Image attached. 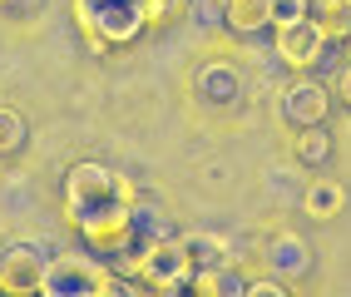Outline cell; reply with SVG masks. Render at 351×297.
Returning <instances> with one entry per match:
<instances>
[{
	"mask_svg": "<svg viewBox=\"0 0 351 297\" xmlns=\"http://www.w3.org/2000/svg\"><path fill=\"white\" fill-rule=\"evenodd\" d=\"M193 95L203 99V104H238L243 99V70L232 60H203L198 70H193Z\"/></svg>",
	"mask_w": 351,
	"mask_h": 297,
	"instance_id": "obj_7",
	"label": "cell"
},
{
	"mask_svg": "<svg viewBox=\"0 0 351 297\" xmlns=\"http://www.w3.org/2000/svg\"><path fill=\"white\" fill-rule=\"evenodd\" d=\"M45 5H50V0H0V10H5L10 20H35Z\"/></svg>",
	"mask_w": 351,
	"mask_h": 297,
	"instance_id": "obj_17",
	"label": "cell"
},
{
	"mask_svg": "<svg viewBox=\"0 0 351 297\" xmlns=\"http://www.w3.org/2000/svg\"><path fill=\"white\" fill-rule=\"evenodd\" d=\"M272 45H277V60L287 64V70H317L322 64V55L332 50V45H326V35L312 25L307 15L302 20H292V25H272Z\"/></svg>",
	"mask_w": 351,
	"mask_h": 297,
	"instance_id": "obj_5",
	"label": "cell"
},
{
	"mask_svg": "<svg viewBox=\"0 0 351 297\" xmlns=\"http://www.w3.org/2000/svg\"><path fill=\"white\" fill-rule=\"evenodd\" d=\"M307 20L326 35V45L351 40V0H307Z\"/></svg>",
	"mask_w": 351,
	"mask_h": 297,
	"instance_id": "obj_11",
	"label": "cell"
},
{
	"mask_svg": "<svg viewBox=\"0 0 351 297\" xmlns=\"http://www.w3.org/2000/svg\"><path fill=\"white\" fill-rule=\"evenodd\" d=\"M346 209V189H341V178H312L307 189H302V213L326 223V218H337Z\"/></svg>",
	"mask_w": 351,
	"mask_h": 297,
	"instance_id": "obj_12",
	"label": "cell"
},
{
	"mask_svg": "<svg viewBox=\"0 0 351 297\" xmlns=\"http://www.w3.org/2000/svg\"><path fill=\"white\" fill-rule=\"evenodd\" d=\"M247 297H287V283H243Z\"/></svg>",
	"mask_w": 351,
	"mask_h": 297,
	"instance_id": "obj_19",
	"label": "cell"
},
{
	"mask_svg": "<svg viewBox=\"0 0 351 297\" xmlns=\"http://www.w3.org/2000/svg\"><path fill=\"white\" fill-rule=\"evenodd\" d=\"M134 278L144 283V287H154V292H183L189 278H193V263H189V253H183L178 238H163V243H149L144 248Z\"/></svg>",
	"mask_w": 351,
	"mask_h": 297,
	"instance_id": "obj_3",
	"label": "cell"
},
{
	"mask_svg": "<svg viewBox=\"0 0 351 297\" xmlns=\"http://www.w3.org/2000/svg\"><path fill=\"white\" fill-rule=\"evenodd\" d=\"M223 5V25L232 30V35H243V40H252V35H272V0H218Z\"/></svg>",
	"mask_w": 351,
	"mask_h": 297,
	"instance_id": "obj_9",
	"label": "cell"
},
{
	"mask_svg": "<svg viewBox=\"0 0 351 297\" xmlns=\"http://www.w3.org/2000/svg\"><path fill=\"white\" fill-rule=\"evenodd\" d=\"M178 243H183V253H189L193 272L232 268V248H228V238H218V233H189V238H178Z\"/></svg>",
	"mask_w": 351,
	"mask_h": 297,
	"instance_id": "obj_13",
	"label": "cell"
},
{
	"mask_svg": "<svg viewBox=\"0 0 351 297\" xmlns=\"http://www.w3.org/2000/svg\"><path fill=\"white\" fill-rule=\"evenodd\" d=\"M332 89L322 80H312L302 70L292 84H282V95H277V114L292 124V129H307V124H326V114H332Z\"/></svg>",
	"mask_w": 351,
	"mask_h": 297,
	"instance_id": "obj_4",
	"label": "cell"
},
{
	"mask_svg": "<svg viewBox=\"0 0 351 297\" xmlns=\"http://www.w3.org/2000/svg\"><path fill=\"white\" fill-rule=\"evenodd\" d=\"M138 15H144V25H163V20H173V10L183 5V0H134Z\"/></svg>",
	"mask_w": 351,
	"mask_h": 297,
	"instance_id": "obj_16",
	"label": "cell"
},
{
	"mask_svg": "<svg viewBox=\"0 0 351 297\" xmlns=\"http://www.w3.org/2000/svg\"><path fill=\"white\" fill-rule=\"evenodd\" d=\"M0 292H10V297L45 292V253L40 248H30V243L0 248Z\"/></svg>",
	"mask_w": 351,
	"mask_h": 297,
	"instance_id": "obj_6",
	"label": "cell"
},
{
	"mask_svg": "<svg viewBox=\"0 0 351 297\" xmlns=\"http://www.w3.org/2000/svg\"><path fill=\"white\" fill-rule=\"evenodd\" d=\"M267 263H272V272L282 283L307 278V272H312V243L302 238V233H292V228H282V233L267 243Z\"/></svg>",
	"mask_w": 351,
	"mask_h": 297,
	"instance_id": "obj_8",
	"label": "cell"
},
{
	"mask_svg": "<svg viewBox=\"0 0 351 297\" xmlns=\"http://www.w3.org/2000/svg\"><path fill=\"white\" fill-rule=\"evenodd\" d=\"M75 20L89 40V50L95 55H109L119 50V45H134L144 35V15H138L134 0H75Z\"/></svg>",
	"mask_w": 351,
	"mask_h": 297,
	"instance_id": "obj_1",
	"label": "cell"
},
{
	"mask_svg": "<svg viewBox=\"0 0 351 297\" xmlns=\"http://www.w3.org/2000/svg\"><path fill=\"white\" fill-rule=\"evenodd\" d=\"M129 223H134V233H138V243H144V248H149V243H163V238H178L169 209L154 203V198H138V193H134V203H129Z\"/></svg>",
	"mask_w": 351,
	"mask_h": 297,
	"instance_id": "obj_10",
	"label": "cell"
},
{
	"mask_svg": "<svg viewBox=\"0 0 351 297\" xmlns=\"http://www.w3.org/2000/svg\"><path fill=\"white\" fill-rule=\"evenodd\" d=\"M292 158L302 169H322L326 158H332V134H326V124H307V129H297V139H292Z\"/></svg>",
	"mask_w": 351,
	"mask_h": 297,
	"instance_id": "obj_14",
	"label": "cell"
},
{
	"mask_svg": "<svg viewBox=\"0 0 351 297\" xmlns=\"http://www.w3.org/2000/svg\"><path fill=\"white\" fill-rule=\"evenodd\" d=\"M332 99L351 109V60H346V64H341V70H337V84H332Z\"/></svg>",
	"mask_w": 351,
	"mask_h": 297,
	"instance_id": "obj_18",
	"label": "cell"
},
{
	"mask_svg": "<svg viewBox=\"0 0 351 297\" xmlns=\"http://www.w3.org/2000/svg\"><path fill=\"white\" fill-rule=\"evenodd\" d=\"M25 144H30V124H25V114H20L15 104H0V158H15Z\"/></svg>",
	"mask_w": 351,
	"mask_h": 297,
	"instance_id": "obj_15",
	"label": "cell"
},
{
	"mask_svg": "<svg viewBox=\"0 0 351 297\" xmlns=\"http://www.w3.org/2000/svg\"><path fill=\"white\" fill-rule=\"evenodd\" d=\"M124 283L134 278H119V272H109L95 253H60L45 263V292L55 297H99V292H119Z\"/></svg>",
	"mask_w": 351,
	"mask_h": 297,
	"instance_id": "obj_2",
	"label": "cell"
}]
</instances>
